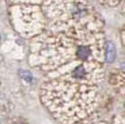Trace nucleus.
<instances>
[{
	"mask_svg": "<svg viewBox=\"0 0 125 124\" xmlns=\"http://www.w3.org/2000/svg\"><path fill=\"white\" fill-rule=\"evenodd\" d=\"M121 40H122V43L125 45V26L123 27V29L121 31Z\"/></svg>",
	"mask_w": 125,
	"mask_h": 124,
	"instance_id": "nucleus-3",
	"label": "nucleus"
},
{
	"mask_svg": "<svg viewBox=\"0 0 125 124\" xmlns=\"http://www.w3.org/2000/svg\"><path fill=\"white\" fill-rule=\"evenodd\" d=\"M20 74H21V78H23L24 80H26L27 82H31L32 80H33V75L29 71H27V70H21V72H20Z\"/></svg>",
	"mask_w": 125,
	"mask_h": 124,
	"instance_id": "nucleus-2",
	"label": "nucleus"
},
{
	"mask_svg": "<svg viewBox=\"0 0 125 124\" xmlns=\"http://www.w3.org/2000/svg\"><path fill=\"white\" fill-rule=\"evenodd\" d=\"M116 58V49L114 44L111 41L105 43V49H104V60L107 62H112Z\"/></svg>",
	"mask_w": 125,
	"mask_h": 124,
	"instance_id": "nucleus-1",
	"label": "nucleus"
},
{
	"mask_svg": "<svg viewBox=\"0 0 125 124\" xmlns=\"http://www.w3.org/2000/svg\"><path fill=\"white\" fill-rule=\"evenodd\" d=\"M120 5H121V7H120L121 11H122V13H123V14H125V2H122Z\"/></svg>",
	"mask_w": 125,
	"mask_h": 124,
	"instance_id": "nucleus-4",
	"label": "nucleus"
}]
</instances>
